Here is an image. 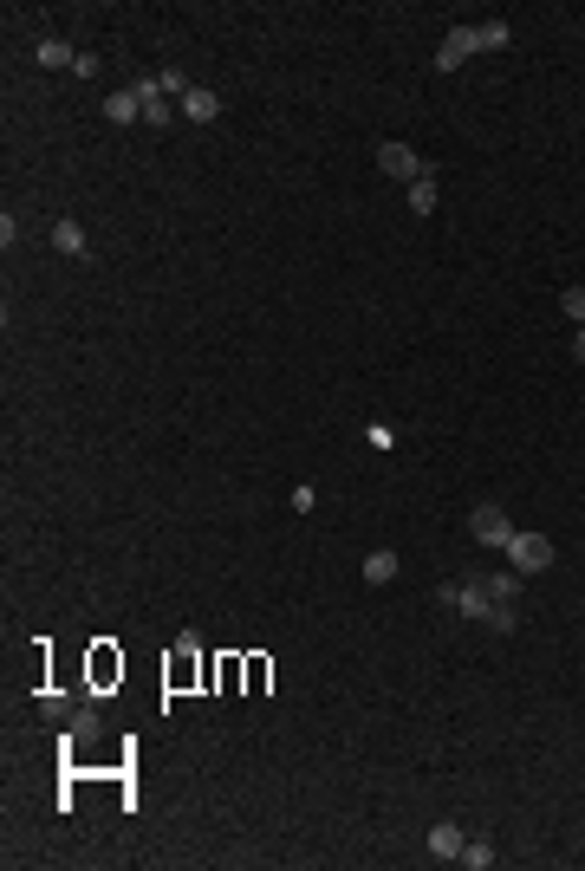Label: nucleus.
I'll list each match as a JSON object with an SVG mask.
<instances>
[{"instance_id":"1","label":"nucleus","mask_w":585,"mask_h":871,"mask_svg":"<svg viewBox=\"0 0 585 871\" xmlns=\"http://www.w3.org/2000/svg\"><path fill=\"white\" fill-rule=\"evenodd\" d=\"M202 638L195 631H182L176 638V651H170V663H163V683H170V696H182V690H195V683H209V670H202Z\"/></svg>"},{"instance_id":"2","label":"nucleus","mask_w":585,"mask_h":871,"mask_svg":"<svg viewBox=\"0 0 585 871\" xmlns=\"http://www.w3.org/2000/svg\"><path fill=\"white\" fill-rule=\"evenodd\" d=\"M560 560V546L553 540H546V533H521L514 527V540H507V566H514L521 579H533V573H546V566H553Z\"/></svg>"},{"instance_id":"3","label":"nucleus","mask_w":585,"mask_h":871,"mask_svg":"<svg viewBox=\"0 0 585 871\" xmlns=\"http://www.w3.org/2000/svg\"><path fill=\"white\" fill-rule=\"evenodd\" d=\"M468 533H475L482 546H501V553H507V540H514V521H507V507L482 501L475 514H468Z\"/></svg>"},{"instance_id":"4","label":"nucleus","mask_w":585,"mask_h":871,"mask_svg":"<svg viewBox=\"0 0 585 871\" xmlns=\"http://www.w3.org/2000/svg\"><path fill=\"white\" fill-rule=\"evenodd\" d=\"M377 170H384V176H404V182L429 176V170H423V156H416L410 143H377Z\"/></svg>"},{"instance_id":"5","label":"nucleus","mask_w":585,"mask_h":871,"mask_svg":"<svg viewBox=\"0 0 585 871\" xmlns=\"http://www.w3.org/2000/svg\"><path fill=\"white\" fill-rule=\"evenodd\" d=\"M482 53V39H475V26H455L449 39H443V46H436V72H455L462 59H475Z\"/></svg>"},{"instance_id":"6","label":"nucleus","mask_w":585,"mask_h":871,"mask_svg":"<svg viewBox=\"0 0 585 871\" xmlns=\"http://www.w3.org/2000/svg\"><path fill=\"white\" fill-rule=\"evenodd\" d=\"M104 117H111V124H143V98H137V85H117V92L104 98Z\"/></svg>"},{"instance_id":"7","label":"nucleus","mask_w":585,"mask_h":871,"mask_svg":"<svg viewBox=\"0 0 585 871\" xmlns=\"http://www.w3.org/2000/svg\"><path fill=\"white\" fill-rule=\"evenodd\" d=\"M462 846H468V833L455 819H436L429 826V858H462Z\"/></svg>"},{"instance_id":"8","label":"nucleus","mask_w":585,"mask_h":871,"mask_svg":"<svg viewBox=\"0 0 585 871\" xmlns=\"http://www.w3.org/2000/svg\"><path fill=\"white\" fill-rule=\"evenodd\" d=\"M182 117H189V124H209V117H221V92L189 85V92H182Z\"/></svg>"},{"instance_id":"9","label":"nucleus","mask_w":585,"mask_h":871,"mask_svg":"<svg viewBox=\"0 0 585 871\" xmlns=\"http://www.w3.org/2000/svg\"><path fill=\"white\" fill-rule=\"evenodd\" d=\"M462 618H475V624L494 618V592H488L482 579H462Z\"/></svg>"},{"instance_id":"10","label":"nucleus","mask_w":585,"mask_h":871,"mask_svg":"<svg viewBox=\"0 0 585 871\" xmlns=\"http://www.w3.org/2000/svg\"><path fill=\"white\" fill-rule=\"evenodd\" d=\"M404 573V560H397V553H390V546H377V553H365V585H390V579H397Z\"/></svg>"},{"instance_id":"11","label":"nucleus","mask_w":585,"mask_h":871,"mask_svg":"<svg viewBox=\"0 0 585 871\" xmlns=\"http://www.w3.org/2000/svg\"><path fill=\"white\" fill-rule=\"evenodd\" d=\"M117 677H124V657H117L111 644H98V651H92V690H111Z\"/></svg>"},{"instance_id":"12","label":"nucleus","mask_w":585,"mask_h":871,"mask_svg":"<svg viewBox=\"0 0 585 871\" xmlns=\"http://www.w3.org/2000/svg\"><path fill=\"white\" fill-rule=\"evenodd\" d=\"M482 585L494 592V605H514V599H521V573H514V566H507V573H488Z\"/></svg>"},{"instance_id":"13","label":"nucleus","mask_w":585,"mask_h":871,"mask_svg":"<svg viewBox=\"0 0 585 871\" xmlns=\"http://www.w3.org/2000/svg\"><path fill=\"white\" fill-rule=\"evenodd\" d=\"M436 202H443V189H436V176H416V182H410V209H416V215H429Z\"/></svg>"},{"instance_id":"14","label":"nucleus","mask_w":585,"mask_h":871,"mask_svg":"<svg viewBox=\"0 0 585 871\" xmlns=\"http://www.w3.org/2000/svg\"><path fill=\"white\" fill-rule=\"evenodd\" d=\"M53 248H59V254H85V228H78V221H59V228H53Z\"/></svg>"},{"instance_id":"15","label":"nucleus","mask_w":585,"mask_h":871,"mask_svg":"<svg viewBox=\"0 0 585 871\" xmlns=\"http://www.w3.org/2000/svg\"><path fill=\"white\" fill-rule=\"evenodd\" d=\"M475 39H482V53H501L514 33H507V20H482V26H475Z\"/></svg>"},{"instance_id":"16","label":"nucleus","mask_w":585,"mask_h":871,"mask_svg":"<svg viewBox=\"0 0 585 871\" xmlns=\"http://www.w3.org/2000/svg\"><path fill=\"white\" fill-rule=\"evenodd\" d=\"M39 65H78V53L65 39H39Z\"/></svg>"},{"instance_id":"17","label":"nucleus","mask_w":585,"mask_h":871,"mask_svg":"<svg viewBox=\"0 0 585 871\" xmlns=\"http://www.w3.org/2000/svg\"><path fill=\"white\" fill-rule=\"evenodd\" d=\"M65 735H72V748H78V741H98V716H92V709H78V716L65 722Z\"/></svg>"},{"instance_id":"18","label":"nucleus","mask_w":585,"mask_h":871,"mask_svg":"<svg viewBox=\"0 0 585 871\" xmlns=\"http://www.w3.org/2000/svg\"><path fill=\"white\" fill-rule=\"evenodd\" d=\"M462 865H468V871H488V865H494V846H488V839H468V846H462Z\"/></svg>"},{"instance_id":"19","label":"nucleus","mask_w":585,"mask_h":871,"mask_svg":"<svg viewBox=\"0 0 585 871\" xmlns=\"http://www.w3.org/2000/svg\"><path fill=\"white\" fill-rule=\"evenodd\" d=\"M560 312H566L572 326H585V287H566V293H560Z\"/></svg>"},{"instance_id":"20","label":"nucleus","mask_w":585,"mask_h":871,"mask_svg":"<svg viewBox=\"0 0 585 871\" xmlns=\"http://www.w3.org/2000/svg\"><path fill=\"white\" fill-rule=\"evenodd\" d=\"M39 716H46V722H72V702L65 696H39Z\"/></svg>"},{"instance_id":"21","label":"nucleus","mask_w":585,"mask_h":871,"mask_svg":"<svg viewBox=\"0 0 585 871\" xmlns=\"http://www.w3.org/2000/svg\"><path fill=\"white\" fill-rule=\"evenodd\" d=\"M436 605H443V612H462V579H449V585H436Z\"/></svg>"},{"instance_id":"22","label":"nucleus","mask_w":585,"mask_h":871,"mask_svg":"<svg viewBox=\"0 0 585 871\" xmlns=\"http://www.w3.org/2000/svg\"><path fill=\"white\" fill-rule=\"evenodd\" d=\"M267 677H273L267 657H248V690H267Z\"/></svg>"},{"instance_id":"23","label":"nucleus","mask_w":585,"mask_h":871,"mask_svg":"<svg viewBox=\"0 0 585 871\" xmlns=\"http://www.w3.org/2000/svg\"><path fill=\"white\" fill-rule=\"evenodd\" d=\"M312 501H319V488L299 482V488H293V514H312Z\"/></svg>"},{"instance_id":"24","label":"nucleus","mask_w":585,"mask_h":871,"mask_svg":"<svg viewBox=\"0 0 585 871\" xmlns=\"http://www.w3.org/2000/svg\"><path fill=\"white\" fill-rule=\"evenodd\" d=\"M521 618H514V605H494V618H488V631H514Z\"/></svg>"},{"instance_id":"25","label":"nucleus","mask_w":585,"mask_h":871,"mask_svg":"<svg viewBox=\"0 0 585 871\" xmlns=\"http://www.w3.org/2000/svg\"><path fill=\"white\" fill-rule=\"evenodd\" d=\"M572 358H579V365H585V326H579V332H572Z\"/></svg>"}]
</instances>
